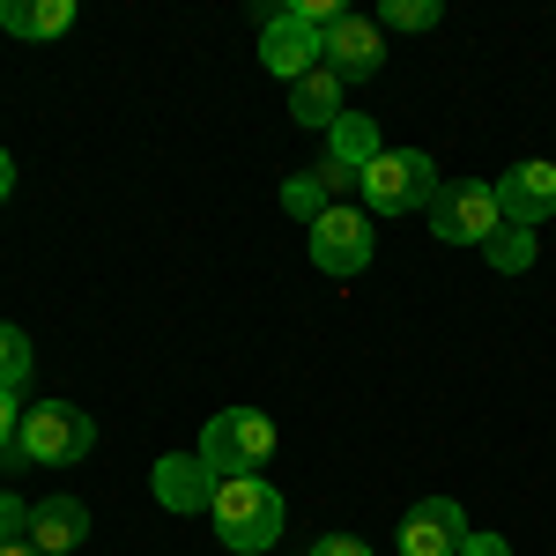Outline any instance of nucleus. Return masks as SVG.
<instances>
[{
	"instance_id": "obj_23",
	"label": "nucleus",
	"mask_w": 556,
	"mask_h": 556,
	"mask_svg": "<svg viewBox=\"0 0 556 556\" xmlns=\"http://www.w3.org/2000/svg\"><path fill=\"white\" fill-rule=\"evenodd\" d=\"M312 556H371V549H364L356 534H319V542H312Z\"/></svg>"
},
{
	"instance_id": "obj_11",
	"label": "nucleus",
	"mask_w": 556,
	"mask_h": 556,
	"mask_svg": "<svg viewBox=\"0 0 556 556\" xmlns=\"http://www.w3.org/2000/svg\"><path fill=\"white\" fill-rule=\"evenodd\" d=\"M149 490H156V505H164V513H201V505L215 497V475H208L201 453H164L156 475H149Z\"/></svg>"
},
{
	"instance_id": "obj_14",
	"label": "nucleus",
	"mask_w": 556,
	"mask_h": 556,
	"mask_svg": "<svg viewBox=\"0 0 556 556\" xmlns=\"http://www.w3.org/2000/svg\"><path fill=\"white\" fill-rule=\"evenodd\" d=\"M67 23H75V0H0L8 38H60Z\"/></svg>"
},
{
	"instance_id": "obj_19",
	"label": "nucleus",
	"mask_w": 556,
	"mask_h": 556,
	"mask_svg": "<svg viewBox=\"0 0 556 556\" xmlns=\"http://www.w3.org/2000/svg\"><path fill=\"white\" fill-rule=\"evenodd\" d=\"M379 30H438V0H379Z\"/></svg>"
},
{
	"instance_id": "obj_1",
	"label": "nucleus",
	"mask_w": 556,
	"mask_h": 556,
	"mask_svg": "<svg viewBox=\"0 0 556 556\" xmlns=\"http://www.w3.org/2000/svg\"><path fill=\"white\" fill-rule=\"evenodd\" d=\"M208 519H215V534H223V549H238V556H260V549L282 542V497H275L260 475H230V482H215Z\"/></svg>"
},
{
	"instance_id": "obj_8",
	"label": "nucleus",
	"mask_w": 556,
	"mask_h": 556,
	"mask_svg": "<svg viewBox=\"0 0 556 556\" xmlns=\"http://www.w3.org/2000/svg\"><path fill=\"white\" fill-rule=\"evenodd\" d=\"M260 67H267V75H282V83H304V75L319 67V30L298 23L290 8L260 15Z\"/></svg>"
},
{
	"instance_id": "obj_13",
	"label": "nucleus",
	"mask_w": 556,
	"mask_h": 556,
	"mask_svg": "<svg viewBox=\"0 0 556 556\" xmlns=\"http://www.w3.org/2000/svg\"><path fill=\"white\" fill-rule=\"evenodd\" d=\"M386 156V141H379V119H364V112H342L334 119V134H327V164H342V172H371Z\"/></svg>"
},
{
	"instance_id": "obj_20",
	"label": "nucleus",
	"mask_w": 556,
	"mask_h": 556,
	"mask_svg": "<svg viewBox=\"0 0 556 556\" xmlns=\"http://www.w3.org/2000/svg\"><path fill=\"white\" fill-rule=\"evenodd\" d=\"M290 15H298V23H312V30H319V38H327V30H334V23H342L349 8H342V0H290Z\"/></svg>"
},
{
	"instance_id": "obj_26",
	"label": "nucleus",
	"mask_w": 556,
	"mask_h": 556,
	"mask_svg": "<svg viewBox=\"0 0 556 556\" xmlns=\"http://www.w3.org/2000/svg\"><path fill=\"white\" fill-rule=\"evenodd\" d=\"M15 193V164H8V149H0V201Z\"/></svg>"
},
{
	"instance_id": "obj_12",
	"label": "nucleus",
	"mask_w": 556,
	"mask_h": 556,
	"mask_svg": "<svg viewBox=\"0 0 556 556\" xmlns=\"http://www.w3.org/2000/svg\"><path fill=\"white\" fill-rule=\"evenodd\" d=\"M89 542V505L83 497H38L30 505V549L38 556H67Z\"/></svg>"
},
{
	"instance_id": "obj_3",
	"label": "nucleus",
	"mask_w": 556,
	"mask_h": 556,
	"mask_svg": "<svg viewBox=\"0 0 556 556\" xmlns=\"http://www.w3.org/2000/svg\"><path fill=\"white\" fill-rule=\"evenodd\" d=\"M15 445H23V468H75L89 445H97V424H89L75 401H38V408H23Z\"/></svg>"
},
{
	"instance_id": "obj_24",
	"label": "nucleus",
	"mask_w": 556,
	"mask_h": 556,
	"mask_svg": "<svg viewBox=\"0 0 556 556\" xmlns=\"http://www.w3.org/2000/svg\"><path fill=\"white\" fill-rule=\"evenodd\" d=\"M460 556H513V542H505V534H468Z\"/></svg>"
},
{
	"instance_id": "obj_16",
	"label": "nucleus",
	"mask_w": 556,
	"mask_h": 556,
	"mask_svg": "<svg viewBox=\"0 0 556 556\" xmlns=\"http://www.w3.org/2000/svg\"><path fill=\"white\" fill-rule=\"evenodd\" d=\"M30 364H38V356H30V334H23L15 319H0V393H15V401H23Z\"/></svg>"
},
{
	"instance_id": "obj_2",
	"label": "nucleus",
	"mask_w": 556,
	"mask_h": 556,
	"mask_svg": "<svg viewBox=\"0 0 556 556\" xmlns=\"http://www.w3.org/2000/svg\"><path fill=\"white\" fill-rule=\"evenodd\" d=\"M201 460H208L215 482L260 475L267 460H275V416H260V408H223V416H208V430H201Z\"/></svg>"
},
{
	"instance_id": "obj_5",
	"label": "nucleus",
	"mask_w": 556,
	"mask_h": 556,
	"mask_svg": "<svg viewBox=\"0 0 556 556\" xmlns=\"http://www.w3.org/2000/svg\"><path fill=\"white\" fill-rule=\"evenodd\" d=\"M497 223H505L497 215V186H482V178H453L430 201V238L438 245H490Z\"/></svg>"
},
{
	"instance_id": "obj_27",
	"label": "nucleus",
	"mask_w": 556,
	"mask_h": 556,
	"mask_svg": "<svg viewBox=\"0 0 556 556\" xmlns=\"http://www.w3.org/2000/svg\"><path fill=\"white\" fill-rule=\"evenodd\" d=\"M0 556H38V549L30 542H0Z\"/></svg>"
},
{
	"instance_id": "obj_9",
	"label": "nucleus",
	"mask_w": 556,
	"mask_h": 556,
	"mask_svg": "<svg viewBox=\"0 0 556 556\" xmlns=\"http://www.w3.org/2000/svg\"><path fill=\"white\" fill-rule=\"evenodd\" d=\"M460 542H468V513L453 497H424L401 519V556H460Z\"/></svg>"
},
{
	"instance_id": "obj_10",
	"label": "nucleus",
	"mask_w": 556,
	"mask_h": 556,
	"mask_svg": "<svg viewBox=\"0 0 556 556\" xmlns=\"http://www.w3.org/2000/svg\"><path fill=\"white\" fill-rule=\"evenodd\" d=\"M497 215L519 223V230H534L542 215H556V164H542V156L513 164V172L497 178Z\"/></svg>"
},
{
	"instance_id": "obj_6",
	"label": "nucleus",
	"mask_w": 556,
	"mask_h": 556,
	"mask_svg": "<svg viewBox=\"0 0 556 556\" xmlns=\"http://www.w3.org/2000/svg\"><path fill=\"white\" fill-rule=\"evenodd\" d=\"M371 253H379V238H371V215L364 208H327L312 223V267H319V275L349 282V275L371 267Z\"/></svg>"
},
{
	"instance_id": "obj_21",
	"label": "nucleus",
	"mask_w": 556,
	"mask_h": 556,
	"mask_svg": "<svg viewBox=\"0 0 556 556\" xmlns=\"http://www.w3.org/2000/svg\"><path fill=\"white\" fill-rule=\"evenodd\" d=\"M0 542H30V513H23V497H8V490H0Z\"/></svg>"
},
{
	"instance_id": "obj_25",
	"label": "nucleus",
	"mask_w": 556,
	"mask_h": 556,
	"mask_svg": "<svg viewBox=\"0 0 556 556\" xmlns=\"http://www.w3.org/2000/svg\"><path fill=\"white\" fill-rule=\"evenodd\" d=\"M319 186H327V201H334V193H349V186H356V172H342V164H319Z\"/></svg>"
},
{
	"instance_id": "obj_18",
	"label": "nucleus",
	"mask_w": 556,
	"mask_h": 556,
	"mask_svg": "<svg viewBox=\"0 0 556 556\" xmlns=\"http://www.w3.org/2000/svg\"><path fill=\"white\" fill-rule=\"evenodd\" d=\"M282 208H290V215L304 223V230H312V223H319V215L334 208V201H327V186H319V172H298L290 186H282Z\"/></svg>"
},
{
	"instance_id": "obj_15",
	"label": "nucleus",
	"mask_w": 556,
	"mask_h": 556,
	"mask_svg": "<svg viewBox=\"0 0 556 556\" xmlns=\"http://www.w3.org/2000/svg\"><path fill=\"white\" fill-rule=\"evenodd\" d=\"M290 119H298V127H327V134H334V119H342V83H334L327 67H312L304 83H290Z\"/></svg>"
},
{
	"instance_id": "obj_22",
	"label": "nucleus",
	"mask_w": 556,
	"mask_h": 556,
	"mask_svg": "<svg viewBox=\"0 0 556 556\" xmlns=\"http://www.w3.org/2000/svg\"><path fill=\"white\" fill-rule=\"evenodd\" d=\"M15 430H23V401H15V393H0V453L15 445Z\"/></svg>"
},
{
	"instance_id": "obj_7",
	"label": "nucleus",
	"mask_w": 556,
	"mask_h": 556,
	"mask_svg": "<svg viewBox=\"0 0 556 556\" xmlns=\"http://www.w3.org/2000/svg\"><path fill=\"white\" fill-rule=\"evenodd\" d=\"M319 67H327V75H334L342 89H349V83H371V75L386 67V38H379V23L349 8L342 23H334V30L319 38Z\"/></svg>"
},
{
	"instance_id": "obj_17",
	"label": "nucleus",
	"mask_w": 556,
	"mask_h": 556,
	"mask_svg": "<svg viewBox=\"0 0 556 556\" xmlns=\"http://www.w3.org/2000/svg\"><path fill=\"white\" fill-rule=\"evenodd\" d=\"M482 253H490V267H497V275H527V267H534V230L497 223V238H490Z\"/></svg>"
},
{
	"instance_id": "obj_4",
	"label": "nucleus",
	"mask_w": 556,
	"mask_h": 556,
	"mask_svg": "<svg viewBox=\"0 0 556 556\" xmlns=\"http://www.w3.org/2000/svg\"><path fill=\"white\" fill-rule=\"evenodd\" d=\"M356 186H364V215H416L438 201V164L424 149H386Z\"/></svg>"
}]
</instances>
